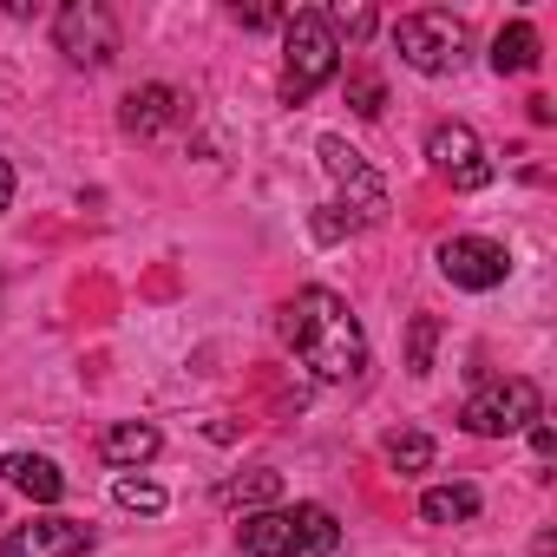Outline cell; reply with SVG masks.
I'll use <instances>...</instances> for the list:
<instances>
[{"label":"cell","instance_id":"obj_1","mask_svg":"<svg viewBox=\"0 0 557 557\" xmlns=\"http://www.w3.org/2000/svg\"><path fill=\"white\" fill-rule=\"evenodd\" d=\"M283 342L296 348V361L315 374V381H329V387H342V381H361L368 374V329H361V315L348 309V296H335V289H296V302L283 309Z\"/></svg>","mask_w":557,"mask_h":557},{"label":"cell","instance_id":"obj_2","mask_svg":"<svg viewBox=\"0 0 557 557\" xmlns=\"http://www.w3.org/2000/svg\"><path fill=\"white\" fill-rule=\"evenodd\" d=\"M342 524L329 505H269V511H243L236 544L243 557H309V550H335Z\"/></svg>","mask_w":557,"mask_h":557},{"label":"cell","instance_id":"obj_3","mask_svg":"<svg viewBox=\"0 0 557 557\" xmlns=\"http://www.w3.org/2000/svg\"><path fill=\"white\" fill-rule=\"evenodd\" d=\"M342 73V40L329 27V8H296L283 21V106H309Z\"/></svg>","mask_w":557,"mask_h":557},{"label":"cell","instance_id":"obj_4","mask_svg":"<svg viewBox=\"0 0 557 557\" xmlns=\"http://www.w3.org/2000/svg\"><path fill=\"white\" fill-rule=\"evenodd\" d=\"M531 420H544V394H537V381H524V374L485 381V387L466 394V407H459V426H466L472 440H511V433H531Z\"/></svg>","mask_w":557,"mask_h":557},{"label":"cell","instance_id":"obj_5","mask_svg":"<svg viewBox=\"0 0 557 557\" xmlns=\"http://www.w3.org/2000/svg\"><path fill=\"white\" fill-rule=\"evenodd\" d=\"M394 53H400L413 73L446 79V73H459V60H466V21H459V14H440V8L400 14V21H394Z\"/></svg>","mask_w":557,"mask_h":557},{"label":"cell","instance_id":"obj_6","mask_svg":"<svg viewBox=\"0 0 557 557\" xmlns=\"http://www.w3.org/2000/svg\"><path fill=\"white\" fill-rule=\"evenodd\" d=\"M119 14L106 8V0H66V8L53 14V47L66 53V66H86V73H99V66H112V53H119Z\"/></svg>","mask_w":557,"mask_h":557},{"label":"cell","instance_id":"obj_7","mask_svg":"<svg viewBox=\"0 0 557 557\" xmlns=\"http://www.w3.org/2000/svg\"><path fill=\"white\" fill-rule=\"evenodd\" d=\"M315 151H322V171H329V177H335V190H342V203H335V210H342L355 230L381 223V216H387V184L374 177V164H368L348 138H335V132H329Z\"/></svg>","mask_w":557,"mask_h":557},{"label":"cell","instance_id":"obj_8","mask_svg":"<svg viewBox=\"0 0 557 557\" xmlns=\"http://www.w3.org/2000/svg\"><path fill=\"white\" fill-rule=\"evenodd\" d=\"M426 164H433L453 190H485V184L498 177V164H492L485 138H479L466 119H440V125L426 132Z\"/></svg>","mask_w":557,"mask_h":557},{"label":"cell","instance_id":"obj_9","mask_svg":"<svg viewBox=\"0 0 557 557\" xmlns=\"http://www.w3.org/2000/svg\"><path fill=\"white\" fill-rule=\"evenodd\" d=\"M440 275L453 289H466V296H485V289H498L511 275V249L492 243V236H446L440 243Z\"/></svg>","mask_w":557,"mask_h":557},{"label":"cell","instance_id":"obj_10","mask_svg":"<svg viewBox=\"0 0 557 557\" xmlns=\"http://www.w3.org/2000/svg\"><path fill=\"white\" fill-rule=\"evenodd\" d=\"M99 544V531L86 518H34V524H14L0 537V557H86Z\"/></svg>","mask_w":557,"mask_h":557},{"label":"cell","instance_id":"obj_11","mask_svg":"<svg viewBox=\"0 0 557 557\" xmlns=\"http://www.w3.org/2000/svg\"><path fill=\"white\" fill-rule=\"evenodd\" d=\"M177 119H184V92H177V86H164V79L132 86V92H125V106H119L125 138H158V132H164V125H177Z\"/></svg>","mask_w":557,"mask_h":557},{"label":"cell","instance_id":"obj_12","mask_svg":"<svg viewBox=\"0 0 557 557\" xmlns=\"http://www.w3.org/2000/svg\"><path fill=\"white\" fill-rule=\"evenodd\" d=\"M158 453H164V433H158L151 420H119V426L99 433V459H106L112 472H145Z\"/></svg>","mask_w":557,"mask_h":557},{"label":"cell","instance_id":"obj_13","mask_svg":"<svg viewBox=\"0 0 557 557\" xmlns=\"http://www.w3.org/2000/svg\"><path fill=\"white\" fill-rule=\"evenodd\" d=\"M0 479H8L21 498H34V505H60L66 498V472L47 453H8L0 459Z\"/></svg>","mask_w":557,"mask_h":557},{"label":"cell","instance_id":"obj_14","mask_svg":"<svg viewBox=\"0 0 557 557\" xmlns=\"http://www.w3.org/2000/svg\"><path fill=\"white\" fill-rule=\"evenodd\" d=\"M544 53H537V27L531 21H511V27H498V40H492V73L498 79H511V73H531Z\"/></svg>","mask_w":557,"mask_h":557},{"label":"cell","instance_id":"obj_15","mask_svg":"<svg viewBox=\"0 0 557 557\" xmlns=\"http://www.w3.org/2000/svg\"><path fill=\"white\" fill-rule=\"evenodd\" d=\"M420 518H426V524H466V518H479V485H466V479L426 485V492H420Z\"/></svg>","mask_w":557,"mask_h":557},{"label":"cell","instance_id":"obj_16","mask_svg":"<svg viewBox=\"0 0 557 557\" xmlns=\"http://www.w3.org/2000/svg\"><path fill=\"white\" fill-rule=\"evenodd\" d=\"M216 498H223V505H243V511H269L275 498H283V472H275V466H249V472H236Z\"/></svg>","mask_w":557,"mask_h":557},{"label":"cell","instance_id":"obj_17","mask_svg":"<svg viewBox=\"0 0 557 557\" xmlns=\"http://www.w3.org/2000/svg\"><path fill=\"white\" fill-rule=\"evenodd\" d=\"M112 498H119L125 511H138V518H158V511L171 505V492H164L158 479H145V472H119V479H112Z\"/></svg>","mask_w":557,"mask_h":557},{"label":"cell","instance_id":"obj_18","mask_svg":"<svg viewBox=\"0 0 557 557\" xmlns=\"http://www.w3.org/2000/svg\"><path fill=\"white\" fill-rule=\"evenodd\" d=\"M433 433H394L387 440V466L400 472V479H413V472H433Z\"/></svg>","mask_w":557,"mask_h":557},{"label":"cell","instance_id":"obj_19","mask_svg":"<svg viewBox=\"0 0 557 557\" xmlns=\"http://www.w3.org/2000/svg\"><path fill=\"white\" fill-rule=\"evenodd\" d=\"M433 348H440V322L413 315V329H407V374H433Z\"/></svg>","mask_w":557,"mask_h":557},{"label":"cell","instance_id":"obj_20","mask_svg":"<svg viewBox=\"0 0 557 557\" xmlns=\"http://www.w3.org/2000/svg\"><path fill=\"white\" fill-rule=\"evenodd\" d=\"M348 106H355L361 119H381V106H387V86H381L374 73H355V79H348Z\"/></svg>","mask_w":557,"mask_h":557},{"label":"cell","instance_id":"obj_21","mask_svg":"<svg viewBox=\"0 0 557 557\" xmlns=\"http://www.w3.org/2000/svg\"><path fill=\"white\" fill-rule=\"evenodd\" d=\"M236 21L243 27H275V21H289V14L283 8H236Z\"/></svg>","mask_w":557,"mask_h":557},{"label":"cell","instance_id":"obj_22","mask_svg":"<svg viewBox=\"0 0 557 557\" xmlns=\"http://www.w3.org/2000/svg\"><path fill=\"white\" fill-rule=\"evenodd\" d=\"M531 446H537V459H550V453H557V433H550L544 420H531Z\"/></svg>","mask_w":557,"mask_h":557},{"label":"cell","instance_id":"obj_23","mask_svg":"<svg viewBox=\"0 0 557 557\" xmlns=\"http://www.w3.org/2000/svg\"><path fill=\"white\" fill-rule=\"evenodd\" d=\"M8 210H14V164L0 158V216H8Z\"/></svg>","mask_w":557,"mask_h":557}]
</instances>
